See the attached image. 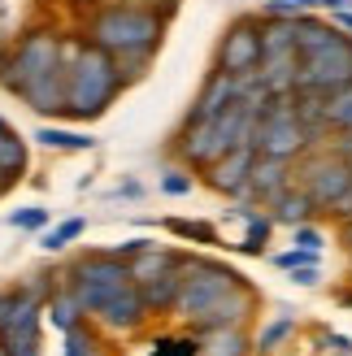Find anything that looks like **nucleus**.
<instances>
[{
	"mask_svg": "<svg viewBox=\"0 0 352 356\" xmlns=\"http://www.w3.org/2000/svg\"><path fill=\"white\" fill-rule=\"evenodd\" d=\"M330 152H335L339 161L352 165V131H335V139H330Z\"/></svg>",
	"mask_w": 352,
	"mask_h": 356,
	"instance_id": "f704fd0d",
	"label": "nucleus"
},
{
	"mask_svg": "<svg viewBox=\"0 0 352 356\" xmlns=\"http://www.w3.org/2000/svg\"><path fill=\"white\" fill-rule=\"evenodd\" d=\"M61 356H104V339L92 330V326H74V330H65V348Z\"/></svg>",
	"mask_w": 352,
	"mask_h": 356,
	"instance_id": "b1692460",
	"label": "nucleus"
},
{
	"mask_svg": "<svg viewBox=\"0 0 352 356\" xmlns=\"http://www.w3.org/2000/svg\"><path fill=\"white\" fill-rule=\"evenodd\" d=\"M291 243H296V248H313V252H322V243H326V239H322V230H318V226H309V222H305V226H291Z\"/></svg>",
	"mask_w": 352,
	"mask_h": 356,
	"instance_id": "473e14b6",
	"label": "nucleus"
},
{
	"mask_svg": "<svg viewBox=\"0 0 352 356\" xmlns=\"http://www.w3.org/2000/svg\"><path fill=\"white\" fill-rule=\"evenodd\" d=\"M291 330H296V317H278V322H270L266 330H261V334H257V343H253V348H257L261 356H266V352H274L278 343H283V339H287V334H291Z\"/></svg>",
	"mask_w": 352,
	"mask_h": 356,
	"instance_id": "cd10ccee",
	"label": "nucleus"
},
{
	"mask_svg": "<svg viewBox=\"0 0 352 356\" xmlns=\"http://www.w3.org/2000/svg\"><path fill=\"white\" fill-rule=\"evenodd\" d=\"M261 61H266V26L257 17H239L218 44V70L243 79V74H257Z\"/></svg>",
	"mask_w": 352,
	"mask_h": 356,
	"instance_id": "1a4fd4ad",
	"label": "nucleus"
},
{
	"mask_svg": "<svg viewBox=\"0 0 352 356\" xmlns=\"http://www.w3.org/2000/svg\"><path fill=\"white\" fill-rule=\"evenodd\" d=\"M274 265H278V270H301V265H318V252H313V248H291V252H278Z\"/></svg>",
	"mask_w": 352,
	"mask_h": 356,
	"instance_id": "2f4dec72",
	"label": "nucleus"
},
{
	"mask_svg": "<svg viewBox=\"0 0 352 356\" xmlns=\"http://www.w3.org/2000/svg\"><path fill=\"white\" fill-rule=\"evenodd\" d=\"M322 343H326V352H344V356L352 352V339H348V334H326Z\"/></svg>",
	"mask_w": 352,
	"mask_h": 356,
	"instance_id": "e433bc0d",
	"label": "nucleus"
},
{
	"mask_svg": "<svg viewBox=\"0 0 352 356\" xmlns=\"http://www.w3.org/2000/svg\"><path fill=\"white\" fill-rule=\"evenodd\" d=\"M253 148H257L261 156H278V161H301L305 152L318 148V139H313V131L301 122L291 96H274V104L257 118Z\"/></svg>",
	"mask_w": 352,
	"mask_h": 356,
	"instance_id": "423d86ee",
	"label": "nucleus"
},
{
	"mask_svg": "<svg viewBox=\"0 0 352 356\" xmlns=\"http://www.w3.org/2000/svg\"><path fill=\"white\" fill-rule=\"evenodd\" d=\"M9 226H17V230H44V226H48V209H40V204L13 209V213H9Z\"/></svg>",
	"mask_w": 352,
	"mask_h": 356,
	"instance_id": "c756f323",
	"label": "nucleus"
},
{
	"mask_svg": "<svg viewBox=\"0 0 352 356\" xmlns=\"http://www.w3.org/2000/svg\"><path fill=\"white\" fill-rule=\"evenodd\" d=\"M330 213H335V218H339V222H352V187L344 191V200H339L335 209H330Z\"/></svg>",
	"mask_w": 352,
	"mask_h": 356,
	"instance_id": "4c0bfd02",
	"label": "nucleus"
},
{
	"mask_svg": "<svg viewBox=\"0 0 352 356\" xmlns=\"http://www.w3.org/2000/svg\"><path fill=\"white\" fill-rule=\"evenodd\" d=\"M296 178H301L296 187H305V191H309V200L330 213V209L344 200V191L352 187V165L339 161V156L330 152V148H326V152L313 148V152L301 156V165H296Z\"/></svg>",
	"mask_w": 352,
	"mask_h": 356,
	"instance_id": "6e6552de",
	"label": "nucleus"
},
{
	"mask_svg": "<svg viewBox=\"0 0 352 356\" xmlns=\"http://www.w3.org/2000/svg\"><path fill=\"white\" fill-rule=\"evenodd\" d=\"M70 5H100V0H70Z\"/></svg>",
	"mask_w": 352,
	"mask_h": 356,
	"instance_id": "49530a36",
	"label": "nucleus"
},
{
	"mask_svg": "<svg viewBox=\"0 0 352 356\" xmlns=\"http://www.w3.org/2000/svg\"><path fill=\"white\" fill-rule=\"evenodd\" d=\"M139 296H144V305L148 313H174V305H179V296H183V270H170L161 278H152V282H135Z\"/></svg>",
	"mask_w": 352,
	"mask_h": 356,
	"instance_id": "dca6fc26",
	"label": "nucleus"
},
{
	"mask_svg": "<svg viewBox=\"0 0 352 356\" xmlns=\"http://www.w3.org/2000/svg\"><path fill=\"white\" fill-rule=\"evenodd\" d=\"M9 183H13V178H5V174H0V195H5V191H9Z\"/></svg>",
	"mask_w": 352,
	"mask_h": 356,
	"instance_id": "c03bdc74",
	"label": "nucleus"
},
{
	"mask_svg": "<svg viewBox=\"0 0 352 356\" xmlns=\"http://www.w3.org/2000/svg\"><path fill=\"white\" fill-rule=\"evenodd\" d=\"M335 26H339V31H348V35H352V9H344V13H335Z\"/></svg>",
	"mask_w": 352,
	"mask_h": 356,
	"instance_id": "79ce46f5",
	"label": "nucleus"
},
{
	"mask_svg": "<svg viewBox=\"0 0 352 356\" xmlns=\"http://www.w3.org/2000/svg\"><path fill=\"white\" fill-rule=\"evenodd\" d=\"M291 187H296L291 161H278V156H257L253 183H248V191H243V204H266V209H274L278 195L291 191Z\"/></svg>",
	"mask_w": 352,
	"mask_h": 356,
	"instance_id": "9d476101",
	"label": "nucleus"
},
{
	"mask_svg": "<svg viewBox=\"0 0 352 356\" xmlns=\"http://www.w3.org/2000/svg\"><path fill=\"white\" fill-rule=\"evenodd\" d=\"M0 356H13V348H9V343H5V339H0Z\"/></svg>",
	"mask_w": 352,
	"mask_h": 356,
	"instance_id": "a18cd8bd",
	"label": "nucleus"
},
{
	"mask_svg": "<svg viewBox=\"0 0 352 356\" xmlns=\"http://www.w3.org/2000/svg\"><path fill=\"white\" fill-rule=\"evenodd\" d=\"M257 148L248 144V148H235V152H226L218 165H209L205 170V183L214 187V191H222V195H235V200H243V191H248V183H253V165H257Z\"/></svg>",
	"mask_w": 352,
	"mask_h": 356,
	"instance_id": "f8f14e48",
	"label": "nucleus"
},
{
	"mask_svg": "<svg viewBox=\"0 0 352 356\" xmlns=\"http://www.w3.org/2000/svg\"><path fill=\"white\" fill-rule=\"evenodd\" d=\"M257 348L248 343L243 326H218L200 334V356H253Z\"/></svg>",
	"mask_w": 352,
	"mask_h": 356,
	"instance_id": "a211bd4d",
	"label": "nucleus"
},
{
	"mask_svg": "<svg viewBox=\"0 0 352 356\" xmlns=\"http://www.w3.org/2000/svg\"><path fill=\"white\" fill-rule=\"evenodd\" d=\"M131 265V278L135 282H152V278H161V274H170V270H183L187 265V257L183 252H174V248H148V252H139L135 261H127Z\"/></svg>",
	"mask_w": 352,
	"mask_h": 356,
	"instance_id": "f3484780",
	"label": "nucleus"
},
{
	"mask_svg": "<svg viewBox=\"0 0 352 356\" xmlns=\"http://www.w3.org/2000/svg\"><path fill=\"white\" fill-rule=\"evenodd\" d=\"M301 87L296 92H339V87H352V35L318 22V17H301Z\"/></svg>",
	"mask_w": 352,
	"mask_h": 356,
	"instance_id": "f257e3e1",
	"label": "nucleus"
},
{
	"mask_svg": "<svg viewBox=\"0 0 352 356\" xmlns=\"http://www.w3.org/2000/svg\"><path fill=\"white\" fill-rule=\"evenodd\" d=\"M13 356H44L40 339H26V343H13Z\"/></svg>",
	"mask_w": 352,
	"mask_h": 356,
	"instance_id": "58836bf2",
	"label": "nucleus"
},
{
	"mask_svg": "<svg viewBox=\"0 0 352 356\" xmlns=\"http://www.w3.org/2000/svg\"><path fill=\"white\" fill-rule=\"evenodd\" d=\"M161 191H166V195H187V191H191V174H183V170H166Z\"/></svg>",
	"mask_w": 352,
	"mask_h": 356,
	"instance_id": "72a5a7b5",
	"label": "nucleus"
},
{
	"mask_svg": "<svg viewBox=\"0 0 352 356\" xmlns=\"http://www.w3.org/2000/svg\"><path fill=\"white\" fill-rule=\"evenodd\" d=\"M318 9H326V13H344V9H352V0H318Z\"/></svg>",
	"mask_w": 352,
	"mask_h": 356,
	"instance_id": "ea45409f",
	"label": "nucleus"
},
{
	"mask_svg": "<svg viewBox=\"0 0 352 356\" xmlns=\"http://www.w3.org/2000/svg\"><path fill=\"white\" fill-rule=\"evenodd\" d=\"M79 317H87V313H83L79 300L70 296V287L61 282V287L44 300V322H48L52 330H61V334H65V330H74V326H79Z\"/></svg>",
	"mask_w": 352,
	"mask_h": 356,
	"instance_id": "6ab92c4d",
	"label": "nucleus"
},
{
	"mask_svg": "<svg viewBox=\"0 0 352 356\" xmlns=\"http://www.w3.org/2000/svg\"><path fill=\"white\" fill-rule=\"evenodd\" d=\"M243 92H248V74H226V70H214V74L205 79V87H200V96H196V104H191V113L187 118H218V113H226L235 100H243Z\"/></svg>",
	"mask_w": 352,
	"mask_h": 356,
	"instance_id": "ddd939ff",
	"label": "nucleus"
},
{
	"mask_svg": "<svg viewBox=\"0 0 352 356\" xmlns=\"http://www.w3.org/2000/svg\"><path fill=\"white\" fill-rule=\"evenodd\" d=\"M83 230H87V222H83V218H65L61 226L44 230V235H40V248H48V252H61V248H65V243H74Z\"/></svg>",
	"mask_w": 352,
	"mask_h": 356,
	"instance_id": "bb28decb",
	"label": "nucleus"
},
{
	"mask_svg": "<svg viewBox=\"0 0 352 356\" xmlns=\"http://www.w3.org/2000/svg\"><path fill=\"white\" fill-rule=\"evenodd\" d=\"M83 40H87V35H83ZM122 87H127V79H122L113 52H104V48H96V44H83V52L74 57V65H70L65 118H74V122L100 118V113L118 100Z\"/></svg>",
	"mask_w": 352,
	"mask_h": 356,
	"instance_id": "7ed1b4c3",
	"label": "nucleus"
},
{
	"mask_svg": "<svg viewBox=\"0 0 352 356\" xmlns=\"http://www.w3.org/2000/svg\"><path fill=\"white\" fill-rule=\"evenodd\" d=\"M166 35V17L148 9V5H100L92 17H87V44H96L104 52H157Z\"/></svg>",
	"mask_w": 352,
	"mask_h": 356,
	"instance_id": "f03ea898",
	"label": "nucleus"
},
{
	"mask_svg": "<svg viewBox=\"0 0 352 356\" xmlns=\"http://www.w3.org/2000/svg\"><path fill=\"white\" fill-rule=\"evenodd\" d=\"M22 170H26V144H22L13 131H5V135H0V174L17 183V178H22Z\"/></svg>",
	"mask_w": 352,
	"mask_h": 356,
	"instance_id": "5701e85b",
	"label": "nucleus"
},
{
	"mask_svg": "<svg viewBox=\"0 0 352 356\" xmlns=\"http://www.w3.org/2000/svg\"><path fill=\"white\" fill-rule=\"evenodd\" d=\"M26 104V109H35V113H44V118H57V113H65V100H70V65L61 61V65H52V70H44L35 83H26L22 87V96H17Z\"/></svg>",
	"mask_w": 352,
	"mask_h": 356,
	"instance_id": "9b49d317",
	"label": "nucleus"
},
{
	"mask_svg": "<svg viewBox=\"0 0 352 356\" xmlns=\"http://www.w3.org/2000/svg\"><path fill=\"white\" fill-rule=\"evenodd\" d=\"M326 127L330 131H352V87H339V92L326 96Z\"/></svg>",
	"mask_w": 352,
	"mask_h": 356,
	"instance_id": "a878e982",
	"label": "nucleus"
},
{
	"mask_svg": "<svg viewBox=\"0 0 352 356\" xmlns=\"http://www.w3.org/2000/svg\"><path fill=\"white\" fill-rule=\"evenodd\" d=\"M179 156L183 161H191V165H200V170H209V165H218L222 161V144H218V127H214V118H187V127H183V135H179Z\"/></svg>",
	"mask_w": 352,
	"mask_h": 356,
	"instance_id": "4468645a",
	"label": "nucleus"
},
{
	"mask_svg": "<svg viewBox=\"0 0 352 356\" xmlns=\"http://www.w3.org/2000/svg\"><path fill=\"white\" fill-rule=\"evenodd\" d=\"M339 239L348 243V252H352V222H344V226H339Z\"/></svg>",
	"mask_w": 352,
	"mask_h": 356,
	"instance_id": "37998d69",
	"label": "nucleus"
},
{
	"mask_svg": "<svg viewBox=\"0 0 352 356\" xmlns=\"http://www.w3.org/2000/svg\"><path fill=\"white\" fill-rule=\"evenodd\" d=\"M61 282L70 287V296L83 305V313L96 317L118 291H127L135 278H131V265H127V261H118V257H109V252H87V257H79V261L61 274Z\"/></svg>",
	"mask_w": 352,
	"mask_h": 356,
	"instance_id": "39448f33",
	"label": "nucleus"
},
{
	"mask_svg": "<svg viewBox=\"0 0 352 356\" xmlns=\"http://www.w3.org/2000/svg\"><path fill=\"white\" fill-rule=\"evenodd\" d=\"M283 5H287L291 13H309V9H318V0H283Z\"/></svg>",
	"mask_w": 352,
	"mask_h": 356,
	"instance_id": "a19ab883",
	"label": "nucleus"
},
{
	"mask_svg": "<svg viewBox=\"0 0 352 356\" xmlns=\"http://www.w3.org/2000/svg\"><path fill=\"white\" fill-rule=\"evenodd\" d=\"M179 239H191V243H218V230L209 226V222H179V218H170L166 222Z\"/></svg>",
	"mask_w": 352,
	"mask_h": 356,
	"instance_id": "c85d7f7f",
	"label": "nucleus"
},
{
	"mask_svg": "<svg viewBox=\"0 0 352 356\" xmlns=\"http://www.w3.org/2000/svg\"><path fill=\"white\" fill-rule=\"evenodd\" d=\"M270 230H274V213H248V230H243L239 252L243 257H261V252H266Z\"/></svg>",
	"mask_w": 352,
	"mask_h": 356,
	"instance_id": "4be33fe9",
	"label": "nucleus"
},
{
	"mask_svg": "<svg viewBox=\"0 0 352 356\" xmlns=\"http://www.w3.org/2000/svg\"><path fill=\"white\" fill-rule=\"evenodd\" d=\"M239 282H248L235 265H226L218 257H187L183 265V296L174 305V317H183L187 326H200L205 313L218 305L226 291H235Z\"/></svg>",
	"mask_w": 352,
	"mask_h": 356,
	"instance_id": "20e7f679",
	"label": "nucleus"
},
{
	"mask_svg": "<svg viewBox=\"0 0 352 356\" xmlns=\"http://www.w3.org/2000/svg\"><path fill=\"white\" fill-rule=\"evenodd\" d=\"M152 356H200V334H161V339L148 343Z\"/></svg>",
	"mask_w": 352,
	"mask_h": 356,
	"instance_id": "393cba45",
	"label": "nucleus"
},
{
	"mask_svg": "<svg viewBox=\"0 0 352 356\" xmlns=\"http://www.w3.org/2000/svg\"><path fill=\"white\" fill-rule=\"evenodd\" d=\"M35 144L57 148V152H92L96 139L83 135V131H65V127H40V131H35Z\"/></svg>",
	"mask_w": 352,
	"mask_h": 356,
	"instance_id": "412c9836",
	"label": "nucleus"
},
{
	"mask_svg": "<svg viewBox=\"0 0 352 356\" xmlns=\"http://www.w3.org/2000/svg\"><path fill=\"white\" fill-rule=\"evenodd\" d=\"M0 65H5V57H0Z\"/></svg>",
	"mask_w": 352,
	"mask_h": 356,
	"instance_id": "09e8293b",
	"label": "nucleus"
},
{
	"mask_svg": "<svg viewBox=\"0 0 352 356\" xmlns=\"http://www.w3.org/2000/svg\"><path fill=\"white\" fill-rule=\"evenodd\" d=\"M61 40H65V35H57V31H31V35H22L17 48L5 57V65H0V83H5V92L22 96L26 83H35L44 70L61 65Z\"/></svg>",
	"mask_w": 352,
	"mask_h": 356,
	"instance_id": "0eeeda50",
	"label": "nucleus"
},
{
	"mask_svg": "<svg viewBox=\"0 0 352 356\" xmlns=\"http://www.w3.org/2000/svg\"><path fill=\"white\" fill-rule=\"evenodd\" d=\"M291 278L301 282V287H318V282H322V270H318V265H301V270H291Z\"/></svg>",
	"mask_w": 352,
	"mask_h": 356,
	"instance_id": "c9c22d12",
	"label": "nucleus"
},
{
	"mask_svg": "<svg viewBox=\"0 0 352 356\" xmlns=\"http://www.w3.org/2000/svg\"><path fill=\"white\" fill-rule=\"evenodd\" d=\"M5 131H9V122H5V118H0V135H5Z\"/></svg>",
	"mask_w": 352,
	"mask_h": 356,
	"instance_id": "de8ad7c7",
	"label": "nucleus"
},
{
	"mask_svg": "<svg viewBox=\"0 0 352 356\" xmlns=\"http://www.w3.org/2000/svg\"><path fill=\"white\" fill-rule=\"evenodd\" d=\"M270 213H274V222H283V226H305L313 213H318V204L309 200L305 187H291V191L278 195V204H274Z\"/></svg>",
	"mask_w": 352,
	"mask_h": 356,
	"instance_id": "aec40b11",
	"label": "nucleus"
},
{
	"mask_svg": "<svg viewBox=\"0 0 352 356\" xmlns=\"http://www.w3.org/2000/svg\"><path fill=\"white\" fill-rule=\"evenodd\" d=\"M148 317H152V313H148V305H144V296H139V287L131 282L127 291H118L109 305L96 313V322L109 330V334H135L139 326L148 322Z\"/></svg>",
	"mask_w": 352,
	"mask_h": 356,
	"instance_id": "2eb2a0df",
	"label": "nucleus"
},
{
	"mask_svg": "<svg viewBox=\"0 0 352 356\" xmlns=\"http://www.w3.org/2000/svg\"><path fill=\"white\" fill-rule=\"evenodd\" d=\"M148 61H152V52H122V57H118V70H122V79H139V74H144V70H148Z\"/></svg>",
	"mask_w": 352,
	"mask_h": 356,
	"instance_id": "7c9ffc66",
	"label": "nucleus"
}]
</instances>
